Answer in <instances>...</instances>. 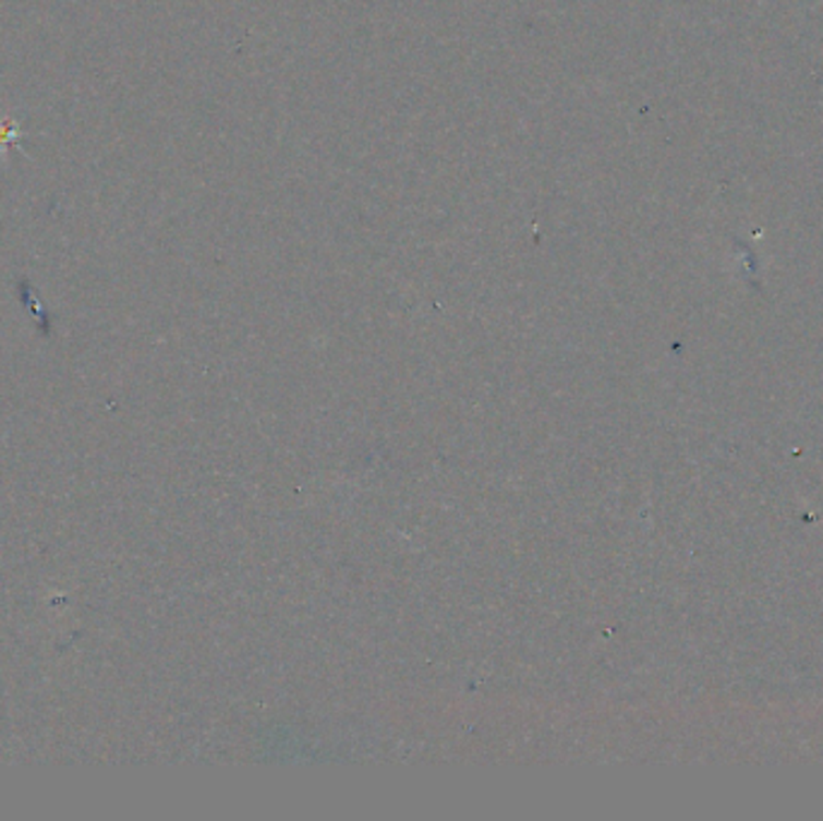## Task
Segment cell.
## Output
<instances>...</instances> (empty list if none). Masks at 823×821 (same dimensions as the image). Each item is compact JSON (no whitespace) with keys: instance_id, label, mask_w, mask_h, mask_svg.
<instances>
[{"instance_id":"6da1fadb","label":"cell","mask_w":823,"mask_h":821,"mask_svg":"<svg viewBox=\"0 0 823 821\" xmlns=\"http://www.w3.org/2000/svg\"><path fill=\"white\" fill-rule=\"evenodd\" d=\"M20 137V123L15 119H10V116H0V155H5L8 145H17Z\"/></svg>"}]
</instances>
